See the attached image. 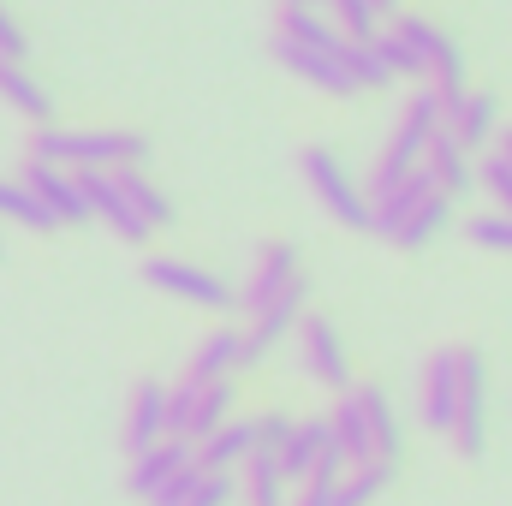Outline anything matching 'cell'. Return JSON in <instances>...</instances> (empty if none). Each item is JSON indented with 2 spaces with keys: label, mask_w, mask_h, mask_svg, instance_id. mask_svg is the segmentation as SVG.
<instances>
[{
  "label": "cell",
  "mask_w": 512,
  "mask_h": 506,
  "mask_svg": "<svg viewBox=\"0 0 512 506\" xmlns=\"http://www.w3.org/2000/svg\"><path fill=\"white\" fill-rule=\"evenodd\" d=\"M453 411H459V346H441L417 370V417H423V429L447 435Z\"/></svg>",
  "instance_id": "52a82bcc"
},
{
  "label": "cell",
  "mask_w": 512,
  "mask_h": 506,
  "mask_svg": "<svg viewBox=\"0 0 512 506\" xmlns=\"http://www.w3.org/2000/svg\"><path fill=\"white\" fill-rule=\"evenodd\" d=\"M495 155H507V161H512V131H501V137H495Z\"/></svg>",
  "instance_id": "f35d334b"
},
{
  "label": "cell",
  "mask_w": 512,
  "mask_h": 506,
  "mask_svg": "<svg viewBox=\"0 0 512 506\" xmlns=\"http://www.w3.org/2000/svg\"><path fill=\"white\" fill-rule=\"evenodd\" d=\"M376 54H382L387 78H411V84H423V60H417V48H411L399 30H382V36H376Z\"/></svg>",
  "instance_id": "d6a6232c"
},
{
  "label": "cell",
  "mask_w": 512,
  "mask_h": 506,
  "mask_svg": "<svg viewBox=\"0 0 512 506\" xmlns=\"http://www.w3.org/2000/svg\"><path fill=\"white\" fill-rule=\"evenodd\" d=\"M0 221H18V227H30V233H54V215H48L18 179H0Z\"/></svg>",
  "instance_id": "1f68e13d"
},
{
  "label": "cell",
  "mask_w": 512,
  "mask_h": 506,
  "mask_svg": "<svg viewBox=\"0 0 512 506\" xmlns=\"http://www.w3.org/2000/svg\"><path fill=\"white\" fill-rule=\"evenodd\" d=\"M185 471H197V447L191 441H161V447H149V453H137L131 459V471H126V489H131V501H143V506H155Z\"/></svg>",
  "instance_id": "ba28073f"
},
{
  "label": "cell",
  "mask_w": 512,
  "mask_h": 506,
  "mask_svg": "<svg viewBox=\"0 0 512 506\" xmlns=\"http://www.w3.org/2000/svg\"><path fill=\"white\" fill-rule=\"evenodd\" d=\"M167 441V387L161 381H137L126 399V453H149V447H161Z\"/></svg>",
  "instance_id": "2e32d148"
},
{
  "label": "cell",
  "mask_w": 512,
  "mask_h": 506,
  "mask_svg": "<svg viewBox=\"0 0 512 506\" xmlns=\"http://www.w3.org/2000/svg\"><path fill=\"white\" fill-rule=\"evenodd\" d=\"M274 60H280L292 78H304L310 90L358 96V90H352V78H346V66H340V54H310V48H286V42H274Z\"/></svg>",
  "instance_id": "44dd1931"
},
{
  "label": "cell",
  "mask_w": 512,
  "mask_h": 506,
  "mask_svg": "<svg viewBox=\"0 0 512 506\" xmlns=\"http://www.w3.org/2000/svg\"><path fill=\"white\" fill-rule=\"evenodd\" d=\"M304 298H310V274H298V280H292L274 304H262V310L251 316L245 340H251V358H256V364H262V358H268V352H274V346L298 328V322H304Z\"/></svg>",
  "instance_id": "5bb4252c"
},
{
  "label": "cell",
  "mask_w": 512,
  "mask_h": 506,
  "mask_svg": "<svg viewBox=\"0 0 512 506\" xmlns=\"http://www.w3.org/2000/svg\"><path fill=\"white\" fill-rule=\"evenodd\" d=\"M256 453V417H233L227 429H215L209 441H197V471H221V477H233V471H245Z\"/></svg>",
  "instance_id": "ffe728a7"
},
{
  "label": "cell",
  "mask_w": 512,
  "mask_h": 506,
  "mask_svg": "<svg viewBox=\"0 0 512 506\" xmlns=\"http://www.w3.org/2000/svg\"><path fill=\"white\" fill-rule=\"evenodd\" d=\"M143 280H149L161 298H179V304H197V310H233V304H239V292H233L221 274H209V268H197V262H185V256H149V262H143Z\"/></svg>",
  "instance_id": "277c9868"
},
{
  "label": "cell",
  "mask_w": 512,
  "mask_h": 506,
  "mask_svg": "<svg viewBox=\"0 0 512 506\" xmlns=\"http://www.w3.org/2000/svg\"><path fill=\"white\" fill-rule=\"evenodd\" d=\"M399 465H346V477L334 483V506H376V495L393 489Z\"/></svg>",
  "instance_id": "83f0119b"
},
{
  "label": "cell",
  "mask_w": 512,
  "mask_h": 506,
  "mask_svg": "<svg viewBox=\"0 0 512 506\" xmlns=\"http://www.w3.org/2000/svg\"><path fill=\"white\" fill-rule=\"evenodd\" d=\"M239 489V477H221V471H185L155 506H227Z\"/></svg>",
  "instance_id": "4316f807"
},
{
  "label": "cell",
  "mask_w": 512,
  "mask_h": 506,
  "mask_svg": "<svg viewBox=\"0 0 512 506\" xmlns=\"http://www.w3.org/2000/svg\"><path fill=\"white\" fill-rule=\"evenodd\" d=\"M0 102H6L12 114H24L36 131L54 126V96H48V90H42L24 66H0Z\"/></svg>",
  "instance_id": "cb8c5ba5"
},
{
  "label": "cell",
  "mask_w": 512,
  "mask_h": 506,
  "mask_svg": "<svg viewBox=\"0 0 512 506\" xmlns=\"http://www.w3.org/2000/svg\"><path fill=\"white\" fill-rule=\"evenodd\" d=\"M239 489H245V501H251V506H286V501H280V489H286L280 459H274V453H251V465H245Z\"/></svg>",
  "instance_id": "f546056e"
},
{
  "label": "cell",
  "mask_w": 512,
  "mask_h": 506,
  "mask_svg": "<svg viewBox=\"0 0 512 506\" xmlns=\"http://www.w3.org/2000/svg\"><path fill=\"white\" fill-rule=\"evenodd\" d=\"M459 459H483L489 453V364L477 346H459V411L447 429Z\"/></svg>",
  "instance_id": "3957f363"
},
{
  "label": "cell",
  "mask_w": 512,
  "mask_h": 506,
  "mask_svg": "<svg viewBox=\"0 0 512 506\" xmlns=\"http://www.w3.org/2000/svg\"><path fill=\"white\" fill-rule=\"evenodd\" d=\"M78 191H84L90 215H96L114 239H126V245H143V239H149V227L137 221V209L126 203V191H120L114 173H78Z\"/></svg>",
  "instance_id": "4fadbf2b"
},
{
  "label": "cell",
  "mask_w": 512,
  "mask_h": 506,
  "mask_svg": "<svg viewBox=\"0 0 512 506\" xmlns=\"http://www.w3.org/2000/svg\"><path fill=\"white\" fill-rule=\"evenodd\" d=\"M245 334L239 328H215V334H203L197 340V352H191V364H185V381H233L245 370Z\"/></svg>",
  "instance_id": "ac0fdd59"
},
{
  "label": "cell",
  "mask_w": 512,
  "mask_h": 506,
  "mask_svg": "<svg viewBox=\"0 0 512 506\" xmlns=\"http://www.w3.org/2000/svg\"><path fill=\"white\" fill-rule=\"evenodd\" d=\"M298 167H304V185H310V197L340 221V227H352V233H370V197H364V185L352 179V167L328 149V143H310L304 155H298Z\"/></svg>",
  "instance_id": "7a4b0ae2"
},
{
  "label": "cell",
  "mask_w": 512,
  "mask_h": 506,
  "mask_svg": "<svg viewBox=\"0 0 512 506\" xmlns=\"http://www.w3.org/2000/svg\"><path fill=\"white\" fill-rule=\"evenodd\" d=\"M352 399H358V411H364V423H370V459H376V465H399V453H405V423H399L387 387L352 381Z\"/></svg>",
  "instance_id": "9a60e30c"
},
{
  "label": "cell",
  "mask_w": 512,
  "mask_h": 506,
  "mask_svg": "<svg viewBox=\"0 0 512 506\" xmlns=\"http://www.w3.org/2000/svg\"><path fill=\"white\" fill-rule=\"evenodd\" d=\"M328 24L340 30V42H376L382 36V12L376 0H322Z\"/></svg>",
  "instance_id": "f1b7e54d"
},
{
  "label": "cell",
  "mask_w": 512,
  "mask_h": 506,
  "mask_svg": "<svg viewBox=\"0 0 512 506\" xmlns=\"http://www.w3.org/2000/svg\"><path fill=\"white\" fill-rule=\"evenodd\" d=\"M18 185H24V191L54 215V227H78V221H90V203H84V191H78V173L48 167V161H24Z\"/></svg>",
  "instance_id": "9c48e42d"
},
{
  "label": "cell",
  "mask_w": 512,
  "mask_h": 506,
  "mask_svg": "<svg viewBox=\"0 0 512 506\" xmlns=\"http://www.w3.org/2000/svg\"><path fill=\"white\" fill-rule=\"evenodd\" d=\"M274 12H322V0H268Z\"/></svg>",
  "instance_id": "74e56055"
},
{
  "label": "cell",
  "mask_w": 512,
  "mask_h": 506,
  "mask_svg": "<svg viewBox=\"0 0 512 506\" xmlns=\"http://www.w3.org/2000/svg\"><path fill=\"white\" fill-rule=\"evenodd\" d=\"M292 423L298 417H286V411H262L256 417V453H280V441L292 435Z\"/></svg>",
  "instance_id": "8d00e7d4"
},
{
  "label": "cell",
  "mask_w": 512,
  "mask_h": 506,
  "mask_svg": "<svg viewBox=\"0 0 512 506\" xmlns=\"http://www.w3.org/2000/svg\"><path fill=\"white\" fill-rule=\"evenodd\" d=\"M399 6H405V0H376V12H399Z\"/></svg>",
  "instance_id": "ab89813d"
},
{
  "label": "cell",
  "mask_w": 512,
  "mask_h": 506,
  "mask_svg": "<svg viewBox=\"0 0 512 506\" xmlns=\"http://www.w3.org/2000/svg\"><path fill=\"white\" fill-rule=\"evenodd\" d=\"M477 185L501 203V215H512V161L507 155H483V167H477Z\"/></svg>",
  "instance_id": "e575fe53"
},
{
  "label": "cell",
  "mask_w": 512,
  "mask_h": 506,
  "mask_svg": "<svg viewBox=\"0 0 512 506\" xmlns=\"http://www.w3.org/2000/svg\"><path fill=\"white\" fill-rule=\"evenodd\" d=\"M340 66H346L352 90H387V84H393L387 66H382V54H376V42H340Z\"/></svg>",
  "instance_id": "4dcf8cb0"
},
{
  "label": "cell",
  "mask_w": 512,
  "mask_h": 506,
  "mask_svg": "<svg viewBox=\"0 0 512 506\" xmlns=\"http://www.w3.org/2000/svg\"><path fill=\"white\" fill-rule=\"evenodd\" d=\"M304 274V262H298V245H286V239H268L262 251H256V268L251 280H245V292H239V310L245 316H256L262 304H274L292 280Z\"/></svg>",
  "instance_id": "8fae6325"
},
{
  "label": "cell",
  "mask_w": 512,
  "mask_h": 506,
  "mask_svg": "<svg viewBox=\"0 0 512 506\" xmlns=\"http://www.w3.org/2000/svg\"><path fill=\"white\" fill-rule=\"evenodd\" d=\"M328 453H340V447H334L328 417H304V423H292V435L280 441V453H274V459H280V477L298 489V483H304V477L328 459Z\"/></svg>",
  "instance_id": "e0dca14e"
},
{
  "label": "cell",
  "mask_w": 512,
  "mask_h": 506,
  "mask_svg": "<svg viewBox=\"0 0 512 506\" xmlns=\"http://www.w3.org/2000/svg\"><path fill=\"white\" fill-rule=\"evenodd\" d=\"M185 387H191V399H185V417H179V435L173 441H191L197 447V441H209L215 429L233 423V399L239 393H233V381H185Z\"/></svg>",
  "instance_id": "7c38bea8"
},
{
  "label": "cell",
  "mask_w": 512,
  "mask_h": 506,
  "mask_svg": "<svg viewBox=\"0 0 512 506\" xmlns=\"http://www.w3.org/2000/svg\"><path fill=\"white\" fill-rule=\"evenodd\" d=\"M411 48H417V60H423V84L429 90H441V96H459V90H471V78H465V54H459V42L435 24V18H399L393 24Z\"/></svg>",
  "instance_id": "5b68a950"
},
{
  "label": "cell",
  "mask_w": 512,
  "mask_h": 506,
  "mask_svg": "<svg viewBox=\"0 0 512 506\" xmlns=\"http://www.w3.org/2000/svg\"><path fill=\"white\" fill-rule=\"evenodd\" d=\"M114 179H120V191H126V203L137 209V221H143L149 233H155V227H173V221H179V209H173V197H167V191H161L155 179H143V167H120Z\"/></svg>",
  "instance_id": "484cf974"
},
{
  "label": "cell",
  "mask_w": 512,
  "mask_h": 506,
  "mask_svg": "<svg viewBox=\"0 0 512 506\" xmlns=\"http://www.w3.org/2000/svg\"><path fill=\"white\" fill-rule=\"evenodd\" d=\"M423 179H429V185H435V191H441L447 203H453V197H465V191L477 185L471 149H465V143H453V137L441 131V137H435V143L423 149Z\"/></svg>",
  "instance_id": "d6986e66"
},
{
  "label": "cell",
  "mask_w": 512,
  "mask_h": 506,
  "mask_svg": "<svg viewBox=\"0 0 512 506\" xmlns=\"http://www.w3.org/2000/svg\"><path fill=\"white\" fill-rule=\"evenodd\" d=\"M447 221H453V203H447L441 191H429V197L399 221V233H393L387 245H393V251H429V245L447 233Z\"/></svg>",
  "instance_id": "7402d4cb"
},
{
  "label": "cell",
  "mask_w": 512,
  "mask_h": 506,
  "mask_svg": "<svg viewBox=\"0 0 512 506\" xmlns=\"http://www.w3.org/2000/svg\"><path fill=\"white\" fill-rule=\"evenodd\" d=\"M30 161L66 167V173H120L149 161V137L143 131H66L42 126L30 137Z\"/></svg>",
  "instance_id": "6da1fadb"
},
{
  "label": "cell",
  "mask_w": 512,
  "mask_h": 506,
  "mask_svg": "<svg viewBox=\"0 0 512 506\" xmlns=\"http://www.w3.org/2000/svg\"><path fill=\"white\" fill-rule=\"evenodd\" d=\"M24 54H30V36L18 30V12H6L0 0V66H24Z\"/></svg>",
  "instance_id": "d590c367"
},
{
  "label": "cell",
  "mask_w": 512,
  "mask_h": 506,
  "mask_svg": "<svg viewBox=\"0 0 512 506\" xmlns=\"http://www.w3.org/2000/svg\"><path fill=\"white\" fill-rule=\"evenodd\" d=\"M465 239H471L477 251L512 256V215H477V221L465 227Z\"/></svg>",
  "instance_id": "836d02e7"
},
{
  "label": "cell",
  "mask_w": 512,
  "mask_h": 506,
  "mask_svg": "<svg viewBox=\"0 0 512 506\" xmlns=\"http://www.w3.org/2000/svg\"><path fill=\"white\" fill-rule=\"evenodd\" d=\"M328 429H334V447H340L346 465H376V459H370V423H364V411H358L352 393H340V399L328 405Z\"/></svg>",
  "instance_id": "d4e9b609"
},
{
  "label": "cell",
  "mask_w": 512,
  "mask_h": 506,
  "mask_svg": "<svg viewBox=\"0 0 512 506\" xmlns=\"http://www.w3.org/2000/svg\"><path fill=\"white\" fill-rule=\"evenodd\" d=\"M441 131H447L453 143H465L471 155L489 149V143L501 137V102H495V90H459V96H447Z\"/></svg>",
  "instance_id": "30bf717a"
},
{
  "label": "cell",
  "mask_w": 512,
  "mask_h": 506,
  "mask_svg": "<svg viewBox=\"0 0 512 506\" xmlns=\"http://www.w3.org/2000/svg\"><path fill=\"white\" fill-rule=\"evenodd\" d=\"M274 42L310 48V54H340V30L328 24V12H274Z\"/></svg>",
  "instance_id": "603a6c76"
},
{
  "label": "cell",
  "mask_w": 512,
  "mask_h": 506,
  "mask_svg": "<svg viewBox=\"0 0 512 506\" xmlns=\"http://www.w3.org/2000/svg\"><path fill=\"white\" fill-rule=\"evenodd\" d=\"M298 358H304V376L328 393H352V352L340 340V328L328 316H304L298 322Z\"/></svg>",
  "instance_id": "8992f818"
}]
</instances>
